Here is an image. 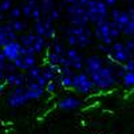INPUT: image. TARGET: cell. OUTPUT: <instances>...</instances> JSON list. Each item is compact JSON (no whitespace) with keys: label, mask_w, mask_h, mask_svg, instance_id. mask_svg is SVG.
I'll list each match as a JSON object with an SVG mask.
<instances>
[{"label":"cell","mask_w":134,"mask_h":134,"mask_svg":"<svg viewBox=\"0 0 134 134\" xmlns=\"http://www.w3.org/2000/svg\"><path fill=\"white\" fill-rule=\"evenodd\" d=\"M117 67H118V63H115L114 60H111L107 57L105 66H102L100 69H98L97 71L88 75H90V78L94 81L95 86L100 91L110 90L118 83V79H119L117 76Z\"/></svg>","instance_id":"1"},{"label":"cell","mask_w":134,"mask_h":134,"mask_svg":"<svg viewBox=\"0 0 134 134\" xmlns=\"http://www.w3.org/2000/svg\"><path fill=\"white\" fill-rule=\"evenodd\" d=\"M63 30L67 44L71 47H78L83 50L87 48L93 42L94 31H91L88 26H70Z\"/></svg>","instance_id":"2"},{"label":"cell","mask_w":134,"mask_h":134,"mask_svg":"<svg viewBox=\"0 0 134 134\" xmlns=\"http://www.w3.org/2000/svg\"><path fill=\"white\" fill-rule=\"evenodd\" d=\"M87 12H88V19H90L91 24H98L100 21L106 19H110V11L109 5L103 0H91L90 3L86 5Z\"/></svg>","instance_id":"3"},{"label":"cell","mask_w":134,"mask_h":134,"mask_svg":"<svg viewBox=\"0 0 134 134\" xmlns=\"http://www.w3.org/2000/svg\"><path fill=\"white\" fill-rule=\"evenodd\" d=\"M72 88L75 90V93H78L79 95H88L90 93H93L97 86L94 83V81L90 78L85 70L82 71H76L72 76Z\"/></svg>","instance_id":"4"},{"label":"cell","mask_w":134,"mask_h":134,"mask_svg":"<svg viewBox=\"0 0 134 134\" xmlns=\"http://www.w3.org/2000/svg\"><path fill=\"white\" fill-rule=\"evenodd\" d=\"M64 11L71 26H88L90 23L86 7H81L79 4H69L64 7Z\"/></svg>","instance_id":"5"},{"label":"cell","mask_w":134,"mask_h":134,"mask_svg":"<svg viewBox=\"0 0 134 134\" xmlns=\"http://www.w3.org/2000/svg\"><path fill=\"white\" fill-rule=\"evenodd\" d=\"M30 102V98L27 95L26 86H18L12 87L7 94V105L12 109L21 107Z\"/></svg>","instance_id":"6"},{"label":"cell","mask_w":134,"mask_h":134,"mask_svg":"<svg viewBox=\"0 0 134 134\" xmlns=\"http://www.w3.org/2000/svg\"><path fill=\"white\" fill-rule=\"evenodd\" d=\"M114 26L113 20L111 19H106L103 21H100V23L95 24L94 26V36L95 39L99 42V43H105V44H109V46H111V44L114 43L113 38L110 36V30L111 27Z\"/></svg>","instance_id":"7"},{"label":"cell","mask_w":134,"mask_h":134,"mask_svg":"<svg viewBox=\"0 0 134 134\" xmlns=\"http://www.w3.org/2000/svg\"><path fill=\"white\" fill-rule=\"evenodd\" d=\"M66 58L70 60L71 67L75 71L85 70V55L79 51L78 47H69L66 51Z\"/></svg>","instance_id":"8"},{"label":"cell","mask_w":134,"mask_h":134,"mask_svg":"<svg viewBox=\"0 0 134 134\" xmlns=\"http://www.w3.org/2000/svg\"><path fill=\"white\" fill-rule=\"evenodd\" d=\"M110 19L114 21V24L119 30H124L129 24V21L131 20V16L129 14V11H124V9H119V8H113L110 11Z\"/></svg>","instance_id":"9"},{"label":"cell","mask_w":134,"mask_h":134,"mask_svg":"<svg viewBox=\"0 0 134 134\" xmlns=\"http://www.w3.org/2000/svg\"><path fill=\"white\" fill-rule=\"evenodd\" d=\"M107 57H100V55H90V57L85 58V71L87 74H91L94 71H97L98 69H100L102 66L106 64Z\"/></svg>","instance_id":"10"},{"label":"cell","mask_w":134,"mask_h":134,"mask_svg":"<svg viewBox=\"0 0 134 134\" xmlns=\"http://www.w3.org/2000/svg\"><path fill=\"white\" fill-rule=\"evenodd\" d=\"M20 50H21V43L19 40H12V42L7 43L5 46L2 47V52L5 55L8 62H14L19 57H21Z\"/></svg>","instance_id":"11"},{"label":"cell","mask_w":134,"mask_h":134,"mask_svg":"<svg viewBox=\"0 0 134 134\" xmlns=\"http://www.w3.org/2000/svg\"><path fill=\"white\" fill-rule=\"evenodd\" d=\"M82 106V99L76 95H66L58 102V109L63 111H75Z\"/></svg>","instance_id":"12"},{"label":"cell","mask_w":134,"mask_h":134,"mask_svg":"<svg viewBox=\"0 0 134 134\" xmlns=\"http://www.w3.org/2000/svg\"><path fill=\"white\" fill-rule=\"evenodd\" d=\"M24 86H26L27 95H28L30 100H38L44 95V93H46V88H44L43 86H40L36 81H34V79H28Z\"/></svg>","instance_id":"13"},{"label":"cell","mask_w":134,"mask_h":134,"mask_svg":"<svg viewBox=\"0 0 134 134\" xmlns=\"http://www.w3.org/2000/svg\"><path fill=\"white\" fill-rule=\"evenodd\" d=\"M12 40H19L18 32L11 27L8 23H0V46H5L7 43L12 42Z\"/></svg>","instance_id":"14"},{"label":"cell","mask_w":134,"mask_h":134,"mask_svg":"<svg viewBox=\"0 0 134 134\" xmlns=\"http://www.w3.org/2000/svg\"><path fill=\"white\" fill-rule=\"evenodd\" d=\"M28 81V76L23 74V71L16 70L14 72H8L5 75L4 82L7 83V86L9 87H18V86H24Z\"/></svg>","instance_id":"15"},{"label":"cell","mask_w":134,"mask_h":134,"mask_svg":"<svg viewBox=\"0 0 134 134\" xmlns=\"http://www.w3.org/2000/svg\"><path fill=\"white\" fill-rule=\"evenodd\" d=\"M38 63V58L35 54H26L19 57L16 60H14V64L16 66V69L20 71H27L28 69H31L32 66H35Z\"/></svg>","instance_id":"16"},{"label":"cell","mask_w":134,"mask_h":134,"mask_svg":"<svg viewBox=\"0 0 134 134\" xmlns=\"http://www.w3.org/2000/svg\"><path fill=\"white\" fill-rule=\"evenodd\" d=\"M106 57H109L111 60H114V62L118 63V64H125L129 59L133 58V52H131L127 47H125L124 50L111 51L109 55H106Z\"/></svg>","instance_id":"17"},{"label":"cell","mask_w":134,"mask_h":134,"mask_svg":"<svg viewBox=\"0 0 134 134\" xmlns=\"http://www.w3.org/2000/svg\"><path fill=\"white\" fill-rule=\"evenodd\" d=\"M35 39H36V32H34V31H26L19 36V42L24 47H31L34 42H35Z\"/></svg>","instance_id":"18"},{"label":"cell","mask_w":134,"mask_h":134,"mask_svg":"<svg viewBox=\"0 0 134 134\" xmlns=\"http://www.w3.org/2000/svg\"><path fill=\"white\" fill-rule=\"evenodd\" d=\"M8 24L12 27L18 34H23V32H26L28 30V23H26V21L20 20V19H9Z\"/></svg>","instance_id":"19"},{"label":"cell","mask_w":134,"mask_h":134,"mask_svg":"<svg viewBox=\"0 0 134 134\" xmlns=\"http://www.w3.org/2000/svg\"><path fill=\"white\" fill-rule=\"evenodd\" d=\"M51 50L55 51L58 55H60V57H66V51H67V48L64 47V44H63L58 38H55L54 40H51Z\"/></svg>","instance_id":"20"},{"label":"cell","mask_w":134,"mask_h":134,"mask_svg":"<svg viewBox=\"0 0 134 134\" xmlns=\"http://www.w3.org/2000/svg\"><path fill=\"white\" fill-rule=\"evenodd\" d=\"M43 69H44V67L38 66V64L32 66L31 69H28V70H27V76H28V79H34V81H36L38 78L43 74Z\"/></svg>","instance_id":"21"},{"label":"cell","mask_w":134,"mask_h":134,"mask_svg":"<svg viewBox=\"0 0 134 134\" xmlns=\"http://www.w3.org/2000/svg\"><path fill=\"white\" fill-rule=\"evenodd\" d=\"M39 7L43 11V15H50V12L55 8L54 0H39Z\"/></svg>","instance_id":"22"},{"label":"cell","mask_w":134,"mask_h":134,"mask_svg":"<svg viewBox=\"0 0 134 134\" xmlns=\"http://www.w3.org/2000/svg\"><path fill=\"white\" fill-rule=\"evenodd\" d=\"M122 83L126 87H133L134 86V70L133 71H126V74L122 78Z\"/></svg>","instance_id":"23"},{"label":"cell","mask_w":134,"mask_h":134,"mask_svg":"<svg viewBox=\"0 0 134 134\" xmlns=\"http://www.w3.org/2000/svg\"><path fill=\"white\" fill-rule=\"evenodd\" d=\"M32 31L36 32L38 35H44V32H46V27H44V23L43 20H35L32 24Z\"/></svg>","instance_id":"24"},{"label":"cell","mask_w":134,"mask_h":134,"mask_svg":"<svg viewBox=\"0 0 134 134\" xmlns=\"http://www.w3.org/2000/svg\"><path fill=\"white\" fill-rule=\"evenodd\" d=\"M60 79V86L62 88H72V76H63V75H59L58 76Z\"/></svg>","instance_id":"25"},{"label":"cell","mask_w":134,"mask_h":134,"mask_svg":"<svg viewBox=\"0 0 134 134\" xmlns=\"http://www.w3.org/2000/svg\"><path fill=\"white\" fill-rule=\"evenodd\" d=\"M21 16H23L21 7H12L8 11V18L9 19H20Z\"/></svg>","instance_id":"26"},{"label":"cell","mask_w":134,"mask_h":134,"mask_svg":"<svg viewBox=\"0 0 134 134\" xmlns=\"http://www.w3.org/2000/svg\"><path fill=\"white\" fill-rule=\"evenodd\" d=\"M43 75L46 76V79H47L48 82H50V81H57V78L59 76L55 71H52L48 66H46V67L43 69Z\"/></svg>","instance_id":"27"},{"label":"cell","mask_w":134,"mask_h":134,"mask_svg":"<svg viewBox=\"0 0 134 134\" xmlns=\"http://www.w3.org/2000/svg\"><path fill=\"white\" fill-rule=\"evenodd\" d=\"M31 19H32L34 21H35V20H40V19H43V11H42V8L39 7V4H38L36 7H34Z\"/></svg>","instance_id":"28"},{"label":"cell","mask_w":134,"mask_h":134,"mask_svg":"<svg viewBox=\"0 0 134 134\" xmlns=\"http://www.w3.org/2000/svg\"><path fill=\"white\" fill-rule=\"evenodd\" d=\"M32 7L31 5H28L27 3H23V5H21V11H23V16L26 18V19H31V16H32Z\"/></svg>","instance_id":"29"},{"label":"cell","mask_w":134,"mask_h":134,"mask_svg":"<svg viewBox=\"0 0 134 134\" xmlns=\"http://www.w3.org/2000/svg\"><path fill=\"white\" fill-rule=\"evenodd\" d=\"M97 48L102 52V55H109L111 52V46L109 44H105V43H98L97 44Z\"/></svg>","instance_id":"30"},{"label":"cell","mask_w":134,"mask_h":134,"mask_svg":"<svg viewBox=\"0 0 134 134\" xmlns=\"http://www.w3.org/2000/svg\"><path fill=\"white\" fill-rule=\"evenodd\" d=\"M11 8H12V0H2L0 2V9L3 12H8Z\"/></svg>","instance_id":"31"},{"label":"cell","mask_w":134,"mask_h":134,"mask_svg":"<svg viewBox=\"0 0 134 134\" xmlns=\"http://www.w3.org/2000/svg\"><path fill=\"white\" fill-rule=\"evenodd\" d=\"M75 72H76V71L72 69V67L62 66V72H60V75H63V76H74Z\"/></svg>","instance_id":"32"},{"label":"cell","mask_w":134,"mask_h":134,"mask_svg":"<svg viewBox=\"0 0 134 134\" xmlns=\"http://www.w3.org/2000/svg\"><path fill=\"white\" fill-rule=\"evenodd\" d=\"M46 93H48V94H54L55 91H57V88H58V85H57V82L55 81H50L47 85H46Z\"/></svg>","instance_id":"33"},{"label":"cell","mask_w":134,"mask_h":134,"mask_svg":"<svg viewBox=\"0 0 134 134\" xmlns=\"http://www.w3.org/2000/svg\"><path fill=\"white\" fill-rule=\"evenodd\" d=\"M60 12H62V8H60V7H58V8L55 7L51 12H50V16L54 19V21H57V20L60 19Z\"/></svg>","instance_id":"34"},{"label":"cell","mask_w":134,"mask_h":134,"mask_svg":"<svg viewBox=\"0 0 134 134\" xmlns=\"http://www.w3.org/2000/svg\"><path fill=\"white\" fill-rule=\"evenodd\" d=\"M126 47V44L124 42H118L115 40L113 44H111V51H118V50H124Z\"/></svg>","instance_id":"35"},{"label":"cell","mask_w":134,"mask_h":134,"mask_svg":"<svg viewBox=\"0 0 134 134\" xmlns=\"http://www.w3.org/2000/svg\"><path fill=\"white\" fill-rule=\"evenodd\" d=\"M4 70H5V72L8 74V72H14V71H16L18 69H16V66L14 64V62H7L5 66H4Z\"/></svg>","instance_id":"36"},{"label":"cell","mask_w":134,"mask_h":134,"mask_svg":"<svg viewBox=\"0 0 134 134\" xmlns=\"http://www.w3.org/2000/svg\"><path fill=\"white\" fill-rule=\"evenodd\" d=\"M124 67H125L126 71H133V70H134V59H133V58L129 59V60L124 64Z\"/></svg>","instance_id":"37"},{"label":"cell","mask_w":134,"mask_h":134,"mask_svg":"<svg viewBox=\"0 0 134 134\" xmlns=\"http://www.w3.org/2000/svg\"><path fill=\"white\" fill-rule=\"evenodd\" d=\"M36 82H38V83H39L40 86H43V87H46V85L48 83V81L46 79V76H44L43 74H42V75H40V76L38 78V79H36Z\"/></svg>","instance_id":"38"},{"label":"cell","mask_w":134,"mask_h":134,"mask_svg":"<svg viewBox=\"0 0 134 134\" xmlns=\"http://www.w3.org/2000/svg\"><path fill=\"white\" fill-rule=\"evenodd\" d=\"M103 2H105L110 8H114V7H115V4L118 3V0H103Z\"/></svg>","instance_id":"39"},{"label":"cell","mask_w":134,"mask_h":134,"mask_svg":"<svg viewBox=\"0 0 134 134\" xmlns=\"http://www.w3.org/2000/svg\"><path fill=\"white\" fill-rule=\"evenodd\" d=\"M24 3H27L28 5H31L34 8V7H36L39 4V0H24Z\"/></svg>","instance_id":"40"},{"label":"cell","mask_w":134,"mask_h":134,"mask_svg":"<svg viewBox=\"0 0 134 134\" xmlns=\"http://www.w3.org/2000/svg\"><path fill=\"white\" fill-rule=\"evenodd\" d=\"M5 87H7V83L3 81V82H0V97H2L4 93H5Z\"/></svg>","instance_id":"41"},{"label":"cell","mask_w":134,"mask_h":134,"mask_svg":"<svg viewBox=\"0 0 134 134\" xmlns=\"http://www.w3.org/2000/svg\"><path fill=\"white\" fill-rule=\"evenodd\" d=\"M90 2H91V0H79V2H78V4H79L81 7H86Z\"/></svg>","instance_id":"42"},{"label":"cell","mask_w":134,"mask_h":134,"mask_svg":"<svg viewBox=\"0 0 134 134\" xmlns=\"http://www.w3.org/2000/svg\"><path fill=\"white\" fill-rule=\"evenodd\" d=\"M63 2H64L66 5H69V4H78L79 0H63Z\"/></svg>","instance_id":"43"},{"label":"cell","mask_w":134,"mask_h":134,"mask_svg":"<svg viewBox=\"0 0 134 134\" xmlns=\"http://www.w3.org/2000/svg\"><path fill=\"white\" fill-rule=\"evenodd\" d=\"M127 2H129V3H134V0H127Z\"/></svg>","instance_id":"44"},{"label":"cell","mask_w":134,"mask_h":134,"mask_svg":"<svg viewBox=\"0 0 134 134\" xmlns=\"http://www.w3.org/2000/svg\"><path fill=\"white\" fill-rule=\"evenodd\" d=\"M131 52H133V55H134V48H133V50H131Z\"/></svg>","instance_id":"45"},{"label":"cell","mask_w":134,"mask_h":134,"mask_svg":"<svg viewBox=\"0 0 134 134\" xmlns=\"http://www.w3.org/2000/svg\"><path fill=\"white\" fill-rule=\"evenodd\" d=\"M0 2H2V0H0Z\"/></svg>","instance_id":"46"}]
</instances>
